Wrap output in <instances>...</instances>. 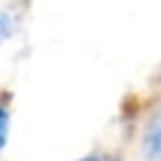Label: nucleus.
Listing matches in <instances>:
<instances>
[{
  "label": "nucleus",
  "mask_w": 161,
  "mask_h": 161,
  "mask_svg": "<svg viewBox=\"0 0 161 161\" xmlns=\"http://www.w3.org/2000/svg\"><path fill=\"white\" fill-rule=\"evenodd\" d=\"M7 130H9V110L5 104H0V148L7 143Z\"/></svg>",
  "instance_id": "obj_3"
},
{
  "label": "nucleus",
  "mask_w": 161,
  "mask_h": 161,
  "mask_svg": "<svg viewBox=\"0 0 161 161\" xmlns=\"http://www.w3.org/2000/svg\"><path fill=\"white\" fill-rule=\"evenodd\" d=\"M14 29H16V22L9 14H0V44L7 42L11 36H14Z\"/></svg>",
  "instance_id": "obj_2"
},
{
  "label": "nucleus",
  "mask_w": 161,
  "mask_h": 161,
  "mask_svg": "<svg viewBox=\"0 0 161 161\" xmlns=\"http://www.w3.org/2000/svg\"><path fill=\"white\" fill-rule=\"evenodd\" d=\"M143 152L150 161H161V110L152 115L143 132Z\"/></svg>",
  "instance_id": "obj_1"
},
{
  "label": "nucleus",
  "mask_w": 161,
  "mask_h": 161,
  "mask_svg": "<svg viewBox=\"0 0 161 161\" xmlns=\"http://www.w3.org/2000/svg\"><path fill=\"white\" fill-rule=\"evenodd\" d=\"M77 161H119L117 157L108 154V152H97V154H88V157H82Z\"/></svg>",
  "instance_id": "obj_4"
}]
</instances>
